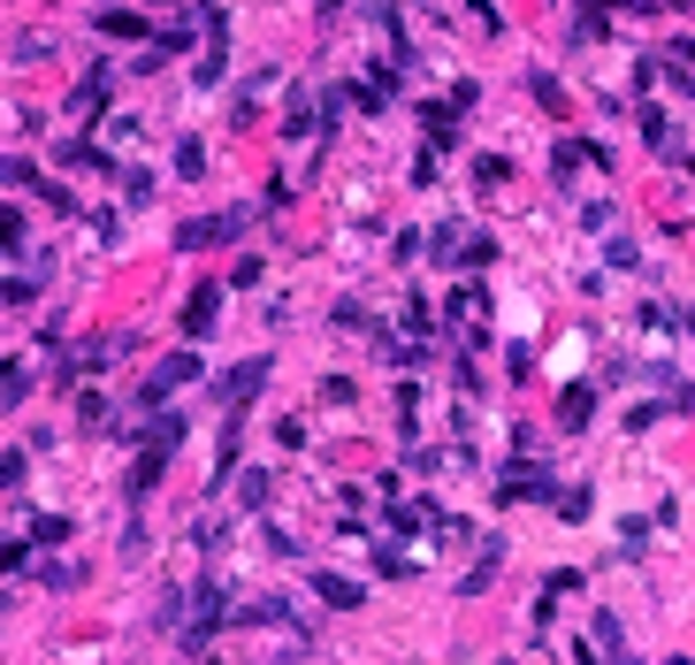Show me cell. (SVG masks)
<instances>
[{"label":"cell","instance_id":"5b68a950","mask_svg":"<svg viewBox=\"0 0 695 665\" xmlns=\"http://www.w3.org/2000/svg\"><path fill=\"white\" fill-rule=\"evenodd\" d=\"M260 383H268V359H245V367H229L222 398H229V406H245V398H260Z\"/></svg>","mask_w":695,"mask_h":665},{"label":"cell","instance_id":"e0dca14e","mask_svg":"<svg viewBox=\"0 0 695 665\" xmlns=\"http://www.w3.org/2000/svg\"><path fill=\"white\" fill-rule=\"evenodd\" d=\"M199 168H206V146H199V138H183V146H176V176H199Z\"/></svg>","mask_w":695,"mask_h":665},{"label":"cell","instance_id":"7a4b0ae2","mask_svg":"<svg viewBox=\"0 0 695 665\" xmlns=\"http://www.w3.org/2000/svg\"><path fill=\"white\" fill-rule=\"evenodd\" d=\"M191 375H199V352H169V359L146 375V406H161V390H183Z\"/></svg>","mask_w":695,"mask_h":665},{"label":"cell","instance_id":"9c48e42d","mask_svg":"<svg viewBox=\"0 0 695 665\" xmlns=\"http://www.w3.org/2000/svg\"><path fill=\"white\" fill-rule=\"evenodd\" d=\"M642 138L665 154V162H681V138H673V123H665V108H642Z\"/></svg>","mask_w":695,"mask_h":665},{"label":"cell","instance_id":"277c9868","mask_svg":"<svg viewBox=\"0 0 695 665\" xmlns=\"http://www.w3.org/2000/svg\"><path fill=\"white\" fill-rule=\"evenodd\" d=\"M497 498H505V505H520V498H550V475H542V467H505Z\"/></svg>","mask_w":695,"mask_h":665},{"label":"cell","instance_id":"44dd1931","mask_svg":"<svg viewBox=\"0 0 695 665\" xmlns=\"http://www.w3.org/2000/svg\"><path fill=\"white\" fill-rule=\"evenodd\" d=\"M337 8H345V0H322V15H337Z\"/></svg>","mask_w":695,"mask_h":665},{"label":"cell","instance_id":"8992f818","mask_svg":"<svg viewBox=\"0 0 695 665\" xmlns=\"http://www.w3.org/2000/svg\"><path fill=\"white\" fill-rule=\"evenodd\" d=\"M161 467H169V444H146V452H138V467H131V505L161 483Z\"/></svg>","mask_w":695,"mask_h":665},{"label":"cell","instance_id":"30bf717a","mask_svg":"<svg viewBox=\"0 0 695 665\" xmlns=\"http://www.w3.org/2000/svg\"><path fill=\"white\" fill-rule=\"evenodd\" d=\"M527 92H535V100H542V108H550L558 123L573 115V108H565V92H558V77H542V69H535V77H527Z\"/></svg>","mask_w":695,"mask_h":665},{"label":"cell","instance_id":"2e32d148","mask_svg":"<svg viewBox=\"0 0 695 665\" xmlns=\"http://www.w3.org/2000/svg\"><path fill=\"white\" fill-rule=\"evenodd\" d=\"M268 490H276V483H268V475H260V467H253V475H245V483H237V498L253 505V512H260V505H268Z\"/></svg>","mask_w":695,"mask_h":665},{"label":"cell","instance_id":"3957f363","mask_svg":"<svg viewBox=\"0 0 695 665\" xmlns=\"http://www.w3.org/2000/svg\"><path fill=\"white\" fill-rule=\"evenodd\" d=\"M214 322H222V291H214V284H199V291H191V307H183V336H214Z\"/></svg>","mask_w":695,"mask_h":665},{"label":"cell","instance_id":"7c38bea8","mask_svg":"<svg viewBox=\"0 0 695 665\" xmlns=\"http://www.w3.org/2000/svg\"><path fill=\"white\" fill-rule=\"evenodd\" d=\"M588 413H596V390H565V398H558V421H565V429H581Z\"/></svg>","mask_w":695,"mask_h":665},{"label":"cell","instance_id":"52a82bcc","mask_svg":"<svg viewBox=\"0 0 695 665\" xmlns=\"http://www.w3.org/2000/svg\"><path fill=\"white\" fill-rule=\"evenodd\" d=\"M596 658H604V665L635 658V651H627V628H619V612H596Z\"/></svg>","mask_w":695,"mask_h":665},{"label":"cell","instance_id":"9a60e30c","mask_svg":"<svg viewBox=\"0 0 695 665\" xmlns=\"http://www.w3.org/2000/svg\"><path fill=\"white\" fill-rule=\"evenodd\" d=\"M31 299H38V284H23V276H8V284H0V307H8V314H15V307H31Z\"/></svg>","mask_w":695,"mask_h":665},{"label":"cell","instance_id":"ba28073f","mask_svg":"<svg viewBox=\"0 0 695 665\" xmlns=\"http://www.w3.org/2000/svg\"><path fill=\"white\" fill-rule=\"evenodd\" d=\"M314 597H322V605H337V612H359V597H367V589L345 581V574H314Z\"/></svg>","mask_w":695,"mask_h":665},{"label":"cell","instance_id":"ffe728a7","mask_svg":"<svg viewBox=\"0 0 695 665\" xmlns=\"http://www.w3.org/2000/svg\"><path fill=\"white\" fill-rule=\"evenodd\" d=\"M100 100H108V69H100V77H85V85H77V108H100Z\"/></svg>","mask_w":695,"mask_h":665},{"label":"cell","instance_id":"8fae6325","mask_svg":"<svg viewBox=\"0 0 695 665\" xmlns=\"http://www.w3.org/2000/svg\"><path fill=\"white\" fill-rule=\"evenodd\" d=\"M428 253H436V261H444V268H459V253H467V230H459V222H444V230H436V245H428Z\"/></svg>","mask_w":695,"mask_h":665},{"label":"cell","instance_id":"d6986e66","mask_svg":"<svg viewBox=\"0 0 695 665\" xmlns=\"http://www.w3.org/2000/svg\"><path fill=\"white\" fill-rule=\"evenodd\" d=\"M0 184H23V191H31V184H38V168H31V162H8V154H0Z\"/></svg>","mask_w":695,"mask_h":665},{"label":"cell","instance_id":"6da1fadb","mask_svg":"<svg viewBox=\"0 0 695 665\" xmlns=\"http://www.w3.org/2000/svg\"><path fill=\"white\" fill-rule=\"evenodd\" d=\"M245 222H253V214H199V222L176 230V245H183V253H206V245H229Z\"/></svg>","mask_w":695,"mask_h":665},{"label":"cell","instance_id":"4fadbf2b","mask_svg":"<svg viewBox=\"0 0 695 665\" xmlns=\"http://www.w3.org/2000/svg\"><path fill=\"white\" fill-rule=\"evenodd\" d=\"M421 123H428V138H436V146H459V123H451V108H421Z\"/></svg>","mask_w":695,"mask_h":665},{"label":"cell","instance_id":"5bb4252c","mask_svg":"<svg viewBox=\"0 0 695 665\" xmlns=\"http://www.w3.org/2000/svg\"><path fill=\"white\" fill-rule=\"evenodd\" d=\"M146 444H183V413H161V421H154V429H146Z\"/></svg>","mask_w":695,"mask_h":665},{"label":"cell","instance_id":"ac0fdd59","mask_svg":"<svg viewBox=\"0 0 695 665\" xmlns=\"http://www.w3.org/2000/svg\"><path fill=\"white\" fill-rule=\"evenodd\" d=\"M459 261H467V268H490V261H497V245H490V237H474V230H467V253H459Z\"/></svg>","mask_w":695,"mask_h":665}]
</instances>
